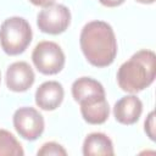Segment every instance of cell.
Masks as SVG:
<instances>
[{"label":"cell","instance_id":"cell-1","mask_svg":"<svg viewBox=\"0 0 156 156\" xmlns=\"http://www.w3.org/2000/svg\"><path fill=\"white\" fill-rule=\"evenodd\" d=\"M79 44L87 61L95 67H107L116 58L117 40L107 22L91 21L87 23L80 32Z\"/></svg>","mask_w":156,"mask_h":156},{"label":"cell","instance_id":"cell-17","mask_svg":"<svg viewBox=\"0 0 156 156\" xmlns=\"http://www.w3.org/2000/svg\"><path fill=\"white\" fill-rule=\"evenodd\" d=\"M29 2H32L33 5L35 6H41V7H45V6H49L51 4L55 2V0H29Z\"/></svg>","mask_w":156,"mask_h":156},{"label":"cell","instance_id":"cell-14","mask_svg":"<svg viewBox=\"0 0 156 156\" xmlns=\"http://www.w3.org/2000/svg\"><path fill=\"white\" fill-rule=\"evenodd\" d=\"M39 156H66L67 151L65 147L55 141H49L41 145V147L37 152Z\"/></svg>","mask_w":156,"mask_h":156},{"label":"cell","instance_id":"cell-4","mask_svg":"<svg viewBox=\"0 0 156 156\" xmlns=\"http://www.w3.org/2000/svg\"><path fill=\"white\" fill-rule=\"evenodd\" d=\"M32 61L40 73L46 76L56 74L65 66V54L58 44L44 40L35 45L32 52Z\"/></svg>","mask_w":156,"mask_h":156},{"label":"cell","instance_id":"cell-19","mask_svg":"<svg viewBox=\"0 0 156 156\" xmlns=\"http://www.w3.org/2000/svg\"><path fill=\"white\" fill-rule=\"evenodd\" d=\"M0 80H1V73H0Z\"/></svg>","mask_w":156,"mask_h":156},{"label":"cell","instance_id":"cell-8","mask_svg":"<svg viewBox=\"0 0 156 156\" xmlns=\"http://www.w3.org/2000/svg\"><path fill=\"white\" fill-rule=\"evenodd\" d=\"M65 90L61 83L48 80L40 84L35 91V104L44 111L56 110L63 101Z\"/></svg>","mask_w":156,"mask_h":156},{"label":"cell","instance_id":"cell-12","mask_svg":"<svg viewBox=\"0 0 156 156\" xmlns=\"http://www.w3.org/2000/svg\"><path fill=\"white\" fill-rule=\"evenodd\" d=\"M113 144L111 139L104 133H90L87 135L83 143V155L84 156H112Z\"/></svg>","mask_w":156,"mask_h":156},{"label":"cell","instance_id":"cell-13","mask_svg":"<svg viewBox=\"0 0 156 156\" xmlns=\"http://www.w3.org/2000/svg\"><path fill=\"white\" fill-rule=\"evenodd\" d=\"M24 151L12 133L0 129V156H23Z\"/></svg>","mask_w":156,"mask_h":156},{"label":"cell","instance_id":"cell-15","mask_svg":"<svg viewBox=\"0 0 156 156\" xmlns=\"http://www.w3.org/2000/svg\"><path fill=\"white\" fill-rule=\"evenodd\" d=\"M145 132L151 140H155V112L151 111L145 119Z\"/></svg>","mask_w":156,"mask_h":156},{"label":"cell","instance_id":"cell-18","mask_svg":"<svg viewBox=\"0 0 156 156\" xmlns=\"http://www.w3.org/2000/svg\"><path fill=\"white\" fill-rule=\"evenodd\" d=\"M135 1H138V2H140V4H154L155 2V0H135Z\"/></svg>","mask_w":156,"mask_h":156},{"label":"cell","instance_id":"cell-9","mask_svg":"<svg viewBox=\"0 0 156 156\" xmlns=\"http://www.w3.org/2000/svg\"><path fill=\"white\" fill-rule=\"evenodd\" d=\"M143 112V102L135 95H127L119 99L113 106V116L121 124L130 126L138 122Z\"/></svg>","mask_w":156,"mask_h":156},{"label":"cell","instance_id":"cell-3","mask_svg":"<svg viewBox=\"0 0 156 156\" xmlns=\"http://www.w3.org/2000/svg\"><path fill=\"white\" fill-rule=\"evenodd\" d=\"M32 37V28L23 17H9L0 26V45L10 56L22 54L30 44Z\"/></svg>","mask_w":156,"mask_h":156},{"label":"cell","instance_id":"cell-10","mask_svg":"<svg viewBox=\"0 0 156 156\" xmlns=\"http://www.w3.org/2000/svg\"><path fill=\"white\" fill-rule=\"evenodd\" d=\"M83 119L89 124H102L110 115V106L105 96L93 98L79 102Z\"/></svg>","mask_w":156,"mask_h":156},{"label":"cell","instance_id":"cell-11","mask_svg":"<svg viewBox=\"0 0 156 156\" xmlns=\"http://www.w3.org/2000/svg\"><path fill=\"white\" fill-rule=\"evenodd\" d=\"M72 96L77 102L83 100L105 96V89L100 82L90 77H80L72 84Z\"/></svg>","mask_w":156,"mask_h":156},{"label":"cell","instance_id":"cell-7","mask_svg":"<svg viewBox=\"0 0 156 156\" xmlns=\"http://www.w3.org/2000/svg\"><path fill=\"white\" fill-rule=\"evenodd\" d=\"M35 80L32 67L24 61H17L11 63L6 71V85L9 90L15 93H22L28 90Z\"/></svg>","mask_w":156,"mask_h":156},{"label":"cell","instance_id":"cell-16","mask_svg":"<svg viewBox=\"0 0 156 156\" xmlns=\"http://www.w3.org/2000/svg\"><path fill=\"white\" fill-rule=\"evenodd\" d=\"M126 0H99V2L106 7H116L124 2Z\"/></svg>","mask_w":156,"mask_h":156},{"label":"cell","instance_id":"cell-2","mask_svg":"<svg viewBox=\"0 0 156 156\" xmlns=\"http://www.w3.org/2000/svg\"><path fill=\"white\" fill-rule=\"evenodd\" d=\"M156 76V55L143 49L123 62L117 72V83L123 91L135 94L152 84Z\"/></svg>","mask_w":156,"mask_h":156},{"label":"cell","instance_id":"cell-5","mask_svg":"<svg viewBox=\"0 0 156 156\" xmlns=\"http://www.w3.org/2000/svg\"><path fill=\"white\" fill-rule=\"evenodd\" d=\"M69 23L71 12L68 7L61 4H51L45 6L37 16L38 28L46 34H61L68 28Z\"/></svg>","mask_w":156,"mask_h":156},{"label":"cell","instance_id":"cell-6","mask_svg":"<svg viewBox=\"0 0 156 156\" xmlns=\"http://www.w3.org/2000/svg\"><path fill=\"white\" fill-rule=\"evenodd\" d=\"M13 127L16 132L26 140H35L44 132V118L34 107H20L13 113Z\"/></svg>","mask_w":156,"mask_h":156}]
</instances>
